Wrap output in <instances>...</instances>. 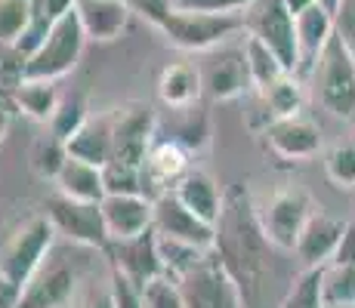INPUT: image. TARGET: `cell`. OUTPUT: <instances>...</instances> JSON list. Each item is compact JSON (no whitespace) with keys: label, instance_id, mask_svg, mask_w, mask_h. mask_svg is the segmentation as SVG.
Wrapping results in <instances>:
<instances>
[{"label":"cell","instance_id":"277c9868","mask_svg":"<svg viewBox=\"0 0 355 308\" xmlns=\"http://www.w3.org/2000/svg\"><path fill=\"white\" fill-rule=\"evenodd\" d=\"M71 250H74V244H71ZM71 250H62L59 244L53 246L50 256L44 259V265L25 284L19 308H68L71 305V299L80 290V280H84V265H80V259L71 256Z\"/></svg>","mask_w":355,"mask_h":308},{"label":"cell","instance_id":"60d3db41","mask_svg":"<svg viewBox=\"0 0 355 308\" xmlns=\"http://www.w3.org/2000/svg\"><path fill=\"white\" fill-rule=\"evenodd\" d=\"M334 25H337V37L343 40L355 56V0H343L334 16Z\"/></svg>","mask_w":355,"mask_h":308},{"label":"cell","instance_id":"8d00e7d4","mask_svg":"<svg viewBox=\"0 0 355 308\" xmlns=\"http://www.w3.org/2000/svg\"><path fill=\"white\" fill-rule=\"evenodd\" d=\"M142 296H146V308H186L180 287H176V280L170 275L148 280V284L142 287Z\"/></svg>","mask_w":355,"mask_h":308},{"label":"cell","instance_id":"f6af8a7d","mask_svg":"<svg viewBox=\"0 0 355 308\" xmlns=\"http://www.w3.org/2000/svg\"><path fill=\"white\" fill-rule=\"evenodd\" d=\"M315 3H318V0H284V6L291 10V16H293V19L303 16V12L309 10V6H315Z\"/></svg>","mask_w":355,"mask_h":308},{"label":"cell","instance_id":"30bf717a","mask_svg":"<svg viewBox=\"0 0 355 308\" xmlns=\"http://www.w3.org/2000/svg\"><path fill=\"white\" fill-rule=\"evenodd\" d=\"M158 136V114L152 105H133L114 108L112 111V161L127 163V167H139L146 163L148 152Z\"/></svg>","mask_w":355,"mask_h":308},{"label":"cell","instance_id":"603a6c76","mask_svg":"<svg viewBox=\"0 0 355 308\" xmlns=\"http://www.w3.org/2000/svg\"><path fill=\"white\" fill-rule=\"evenodd\" d=\"M56 191L71 201H84V203H102L105 201V173L96 163H87V161H78V157L68 154L62 173L56 176Z\"/></svg>","mask_w":355,"mask_h":308},{"label":"cell","instance_id":"d4e9b609","mask_svg":"<svg viewBox=\"0 0 355 308\" xmlns=\"http://www.w3.org/2000/svg\"><path fill=\"white\" fill-rule=\"evenodd\" d=\"M10 99L25 118L37 120V123H50L53 114H56L59 96L56 84L53 80H31V78H16V84L10 87Z\"/></svg>","mask_w":355,"mask_h":308},{"label":"cell","instance_id":"44dd1931","mask_svg":"<svg viewBox=\"0 0 355 308\" xmlns=\"http://www.w3.org/2000/svg\"><path fill=\"white\" fill-rule=\"evenodd\" d=\"M204 96L201 68L195 62H170L158 78V99L173 111L195 108L198 99Z\"/></svg>","mask_w":355,"mask_h":308},{"label":"cell","instance_id":"f35d334b","mask_svg":"<svg viewBox=\"0 0 355 308\" xmlns=\"http://www.w3.org/2000/svg\"><path fill=\"white\" fill-rule=\"evenodd\" d=\"M257 0H173L176 10L186 12H220V16H238L248 12Z\"/></svg>","mask_w":355,"mask_h":308},{"label":"cell","instance_id":"ba28073f","mask_svg":"<svg viewBox=\"0 0 355 308\" xmlns=\"http://www.w3.org/2000/svg\"><path fill=\"white\" fill-rule=\"evenodd\" d=\"M244 31L259 37L288 74H300V37H297V19L284 6V0H257L244 12Z\"/></svg>","mask_w":355,"mask_h":308},{"label":"cell","instance_id":"ac0fdd59","mask_svg":"<svg viewBox=\"0 0 355 308\" xmlns=\"http://www.w3.org/2000/svg\"><path fill=\"white\" fill-rule=\"evenodd\" d=\"M192 170L189 163V152L173 139H155L152 152H148L146 163H142V182H146V194L161 197L180 185L182 176Z\"/></svg>","mask_w":355,"mask_h":308},{"label":"cell","instance_id":"83f0119b","mask_svg":"<svg viewBox=\"0 0 355 308\" xmlns=\"http://www.w3.org/2000/svg\"><path fill=\"white\" fill-rule=\"evenodd\" d=\"M65 161H68V145L62 139H56L53 133L37 136V139H34V145H31V170H34V176L56 182V176L62 173Z\"/></svg>","mask_w":355,"mask_h":308},{"label":"cell","instance_id":"d590c367","mask_svg":"<svg viewBox=\"0 0 355 308\" xmlns=\"http://www.w3.org/2000/svg\"><path fill=\"white\" fill-rule=\"evenodd\" d=\"M105 173V191L108 194H146V182H142L139 167H127V163L108 161L102 167Z\"/></svg>","mask_w":355,"mask_h":308},{"label":"cell","instance_id":"4316f807","mask_svg":"<svg viewBox=\"0 0 355 308\" xmlns=\"http://www.w3.org/2000/svg\"><path fill=\"white\" fill-rule=\"evenodd\" d=\"M263 105L269 111V120H282V118H297L303 114V87H300L297 74H284L278 78L272 87H266L263 93Z\"/></svg>","mask_w":355,"mask_h":308},{"label":"cell","instance_id":"7bdbcfd3","mask_svg":"<svg viewBox=\"0 0 355 308\" xmlns=\"http://www.w3.org/2000/svg\"><path fill=\"white\" fill-rule=\"evenodd\" d=\"M327 265H355V222L346 225L343 241H340L337 253H334V259Z\"/></svg>","mask_w":355,"mask_h":308},{"label":"cell","instance_id":"9a60e30c","mask_svg":"<svg viewBox=\"0 0 355 308\" xmlns=\"http://www.w3.org/2000/svg\"><path fill=\"white\" fill-rule=\"evenodd\" d=\"M99 207L108 241H127L155 228V201L148 194H105Z\"/></svg>","mask_w":355,"mask_h":308},{"label":"cell","instance_id":"7402d4cb","mask_svg":"<svg viewBox=\"0 0 355 308\" xmlns=\"http://www.w3.org/2000/svg\"><path fill=\"white\" fill-rule=\"evenodd\" d=\"M337 34L334 16L322 3L309 6L303 16H297V37H300V74H312L318 56L327 46V40ZM297 74V78H300Z\"/></svg>","mask_w":355,"mask_h":308},{"label":"cell","instance_id":"836d02e7","mask_svg":"<svg viewBox=\"0 0 355 308\" xmlns=\"http://www.w3.org/2000/svg\"><path fill=\"white\" fill-rule=\"evenodd\" d=\"M324 173L337 188H355V142H340L324 154Z\"/></svg>","mask_w":355,"mask_h":308},{"label":"cell","instance_id":"8992f818","mask_svg":"<svg viewBox=\"0 0 355 308\" xmlns=\"http://www.w3.org/2000/svg\"><path fill=\"white\" fill-rule=\"evenodd\" d=\"M176 50L186 53H210L223 46L235 34H244V12L220 16V12H186L173 10L158 28Z\"/></svg>","mask_w":355,"mask_h":308},{"label":"cell","instance_id":"484cf974","mask_svg":"<svg viewBox=\"0 0 355 308\" xmlns=\"http://www.w3.org/2000/svg\"><path fill=\"white\" fill-rule=\"evenodd\" d=\"M244 59H248V74H250V87L257 93H263L266 87H272L278 78H284V65L278 62V56L263 44L259 37L244 31Z\"/></svg>","mask_w":355,"mask_h":308},{"label":"cell","instance_id":"ee69618b","mask_svg":"<svg viewBox=\"0 0 355 308\" xmlns=\"http://www.w3.org/2000/svg\"><path fill=\"white\" fill-rule=\"evenodd\" d=\"M19 299H22V290L0 271V308H19Z\"/></svg>","mask_w":355,"mask_h":308},{"label":"cell","instance_id":"6da1fadb","mask_svg":"<svg viewBox=\"0 0 355 308\" xmlns=\"http://www.w3.org/2000/svg\"><path fill=\"white\" fill-rule=\"evenodd\" d=\"M214 250L241 290L244 308H266L272 275H275L272 271L275 244L266 235L257 203L244 185H232L226 191V203H223L220 222H216Z\"/></svg>","mask_w":355,"mask_h":308},{"label":"cell","instance_id":"ffe728a7","mask_svg":"<svg viewBox=\"0 0 355 308\" xmlns=\"http://www.w3.org/2000/svg\"><path fill=\"white\" fill-rule=\"evenodd\" d=\"M173 194L192 210L195 216H201L204 222L216 225L223 213V203H226V191L216 185V179L207 173V170L192 167L186 176L180 179V185L173 188Z\"/></svg>","mask_w":355,"mask_h":308},{"label":"cell","instance_id":"ab89813d","mask_svg":"<svg viewBox=\"0 0 355 308\" xmlns=\"http://www.w3.org/2000/svg\"><path fill=\"white\" fill-rule=\"evenodd\" d=\"M127 3H130V10H133L136 16H142L148 25H155V28H161L164 19L176 10L173 0H127Z\"/></svg>","mask_w":355,"mask_h":308},{"label":"cell","instance_id":"e0dca14e","mask_svg":"<svg viewBox=\"0 0 355 308\" xmlns=\"http://www.w3.org/2000/svg\"><path fill=\"white\" fill-rule=\"evenodd\" d=\"M346 225H349L346 219H337L318 207L309 222H306L303 235H300V241H297V250H293L300 265H303V269H324L334 259V253H337L340 241H343Z\"/></svg>","mask_w":355,"mask_h":308},{"label":"cell","instance_id":"5b68a950","mask_svg":"<svg viewBox=\"0 0 355 308\" xmlns=\"http://www.w3.org/2000/svg\"><path fill=\"white\" fill-rule=\"evenodd\" d=\"M56 228L44 213L28 216L3 244L0 253V271L25 290V284L34 278V271L44 265V259L50 256V250L56 246Z\"/></svg>","mask_w":355,"mask_h":308},{"label":"cell","instance_id":"d6986e66","mask_svg":"<svg viewBox=\"0 0 355 308\" xmlns=\"http://www.w3.org/2000/svg\"><path fill=\"white\" fill-rule=\"evenodd\" d=\"M74 12H78L87 40H96V44L118 40L133 16L127 0H74Z\"/></svg>","mask_w":355,"mask_h":308},{"label":"cell","instance_id":"5bb4252c","mask_svg":"<svg viewBox=\"0 0 355 308\" xmlns=\"http://www.w3.org/2000/svg\"><path fill=\"white\" fill-rule=\"evenodd\" d=\"M201 80H204V93L216 102H226L241 96L250 87V74H248V59H244V46L241 50H229V46H216L204 56L201 65Z\"/></svg>","mask_w":355,"mask_h":308},{"label":"cell","instance_id":"74e56055","mask_svg":"<svg viewBox=\"0 0 355 308\" xmlns=\"http://www.w3.org/2000/svg\"><path fill=\"white\" fill-rule=\"evenodd\" d=\"M108 290H112L114 308H146L142 287L133 284V280L124 278L121 271H114V269H108Z\"/></svg>","mask_w":355,"mask_h":308},{"label":"cell","instance_id":"3957f363","mask_svg":"<svg viewBox=\"0 0 355 308\" xmlns=\"http://www.w3.org/2000/svg\"><path fill=\"white\" fill-rule=\"evenodd\" d=\"M87 46V34L80 28L78 12H65L56 25L50 28L46 40L37 46V53H31L28 59L19 65L16 78H31V80H53L71 74L78 68L80 56H84Z\"/></svg>","mask_w":355,"mask_h":308},{"label":"cell","instance_id":"8fae6325","mask_svg":"<svg viewBox=\"0 0 355 308\" xmlns=\"http://www.w3.org/2000/svg\"><path fill=\"white\" fill-rule=\"evenodd\" d=\"M173 280L180 287L186 308H244L241 290H238V284L226 271V265L220 262L216 250L198 269L186 271V275Z\"/></svg>","mask_w":355,"mask_h":308},{"label":"cell","instance_id":"d6a6232c","mask_svg":"<svg viewBox=\"0 0 355 308\" xmlns=\"http://www.w3.org/2000/svg\"><path fill=\"white\" fill-rule=\"evenodd\" d=\"M31 25V0H0V44L16 46Z\"/></svg>","mask_w":355,"mask_h":308},{"label":"cell","instance_id":"1f68e13d","mask_svg":"<svg viewBox=\"0 0 355 308\" xmlns=\"http://www.w3.org/2000/svg\"><path fill=\"white\" fill-rule=\"evenodd\" d=\"M161 241V259H164V269H167L170 278H180L186 271L198 269L204 259L210 256L214 250H201V246H189V244H176V241Z\"/></svg>","mask_w":355,"mask_h":308},{"label":"cell","instance_id":"2e32d148","mask_svg":"<svg viewBox=\"0 0 355 308\" xmlns=\"http://www.w3.org/2000/svg\"><path fill=\"white\" fill-rule=\"evenodd\" d=\"M263 139L284 161H312L322 152V129H318V123L303 118V114L269 120L263 129Z\"/></svg>","mask_w":355,"mask_h":308},{"label":"cell","instance_id":"4dcf8cb0","mask_svg":"<svg viewBox=\"0 0 355 308\" xmlns=\"http://www.w3.org/2000/svg\"><path fill=\"white\" fill-rule=\"evenodd\" d=\"M90 120V111H87V102L80 99V96H68V99L59 102L56 114H53V120L46 123L50 127V133L56 136V139L68 142L74 133H78L84 123Z\"/></svg>","mask_w":355,"mask_h":308},{"label":"cell","instance_id":"f907efd6","mask_svg":"<svg viewBox=\"0 0 355 308\" xmlns=\"http://www.w3.org/2000/svg\"><path fill=\"white\" fill-rule=\"evenodd\" d=\"M68 308H71V305H68Z\"/></svg>","mask_w":355,"mask_h":308},{"label":"cell","instance_id":"7a4b0ae2","mask_svg":"<svg viewBox=\"0 0 355 308\" xmlns=\"http://www.w3.org/2000/svg\"><path fill=\"white\" fill-rule=\"evenodd\" d=\"M315 99L327 114L340 120H355V56L334 34L312 68Z\"/></svg>","mask_w":355,"mask_h":308},{"label":"cell","instance_id":"52a82bcc","mask_svg":"<svg viewBox=\"0 0 355 308\" xmlns=\"http://www.w3.org/2000/svg\"><path fill=\"white\" fill-rule=\"evenodd\" d=\"M315 201L306 188L300 185H284V188H275L263 203H257L259 222H263L269 241L275 244V250L282 253H293L297 250V241L303 235L306 222L315 213Z\"/></svg>","mask_w":355,"mask_h":308},{"label":"cell","instance_id":"9c48e42d","mask_svg":"<svg viewBox=\"0 0 355 308\" xmlns=\"http://www.w3.org/2000/svg\"><path fill=\"white\" fill-rule=\"evenodd\" d=\"M44 216L53 222V228H56V235L62 237V241L105 253L108 231H105V219H102L99 203L71 201V197L53 191L44 201Z\"/></svg>","mask_w":355,"mask_h":308},{"label":"cell","instance_id":"cb8c5ba5","mask_svg":"<svg viewBox=\"0 0 355 308\" xmlns=\"http://www.w3.org/2000/svg\"><path fill=\"white\" fill-rule=\"evenodd\" d=\"M68 154L78 157V161L96 163V167H105L112 161V111L108 114H96L65 142Z\"/></svg>","mask_w":355,"mask_h":308},{"label":"cell","instance_id":"7dc6e473","mask_svg":"<svg viewBox=\"0 0 355 308\" xmlns=\"http://www.w3.org/2000/svg\"><path fill=\"white\" fill-rule=\"evenodd\" d=\"M318 3H322L331 16H337V10H340V3H343V0H318Z\"/></svg>","mask_w":355,"mask_h":308},{"label":"cell","instance_id":"4fadbf2b","mask_svg":"<svg viewBox=\"0 0 355 308\" xmlns=\"http://www.w3.org/2000/svg\"><path fill=\"white\" fill-rule=\"evenodd\" d=\"M102 256H105L108 269L121 271V275L130 278L139 287H146L148 280L167 275L164 259H161V241H158V235H155V228L139 237H127V241H108Z\"/></svg>","mask_w":355,"mask_h":308},{"label":"cell","instance_id":"b9f144b4","mask_svg":"<svg viewBox=\"0 0 355 308\" xmlns=\"http://www.w3.org/2000/svg\"><path fill=\"white\" fill-rule=\"evenodd\" d=\"M80 308H114L112 290H108V278L102 280V284H90V290L80 299Z\"/></svg>","mask_w":355,"mask_h":308},{"label":"cell","instance_id":"681fc988","mask_svg":"<svg viewBox=\"0 0 355 308\" xmlns=\"http://www.w3.org/2000/svg\"><path fill=\"white\" fill-rule=\"evenodd\" d=\"M0 99H3V84H0Z\"/></svg>","mask_w":355,"mask_h":308},{"label":"cell","instance_id":"c3c4849f","mask_svg":"<svg viewBox=\"0 0 355 308\" xmlns=\"http://www.w3.org/2000/svg\"><path fill=\"white\" fill-rule=\"evenodd\" d=\"M0 84H3V62H0Z\"/></svg>","mask_w":355,"mask_h":308},{"label":"cell","instance_id":"7c38bea8","mask_svg":"<svg viewBox=\"0 0 355 308\" xmlns=\"http://www.w3.org/2000/svg\"><path fill=\"white\" fill-rule=\"evenodd\" d=\"M155 235L164 237V241L201 246V250H214L216 246V225L195 216L173 191L155 197Z\"/></svg>","mask_w":355,"mask_h":308},{"label":"cell","instance_id":"f1b7e54d","mask_svg":"<svg viewBox=\"0 0 355 308\" xmlns=\"http://www.w3.org/2000/svg\"><path fill=\"white\" fill-rule=\"evenodd\" d=\"M324 305L355 308V265H324Z\"/></svg>","mask_w":355,"mask_h":308},{"label":"cell","instance_id":"e575fe53","mask_svg":"<svg viewBox=\"0 0 355 308\" xmlns=\"http://www.w3.org/2000/svg\"><path fill=\"white\" fill-rule=\"evenodd\" d=\"M180 114H182V120H186V123H182V127H176L173 136H167V139L180 142L189 154L207 148V142H210V123H207V118H204L198 108H182Z\"/></svg>","mask_w":355,"mask_h":308},{"label":"cell","instance_id":"f546056e","mask_svg":"<svg viewBox=\"0 0 355 308\" xmlns=\"http://www.w3.org/2000/svg\"><path fill=\"white\" fill-rule=\"evenodd\" d=\"M322 280H324V269H306L275 308H327Z\"/></svg>","mask_w":355,"mask_h":308},{"label":"cell","instance_id":"bcb514c9","mask_svg":"<svg viewBox=\"0 0 355 308\" xmlns=\"http://www.w3.org/2000/svg\"><path fill=\"white\" fill-rule=\"evenodd\" d=\"M10 123H12V114H10V108H6V102L0 99V142H3L6 133H10Z\"/></svg>","mask_w":355,"mask_h":308}]
</instances>
